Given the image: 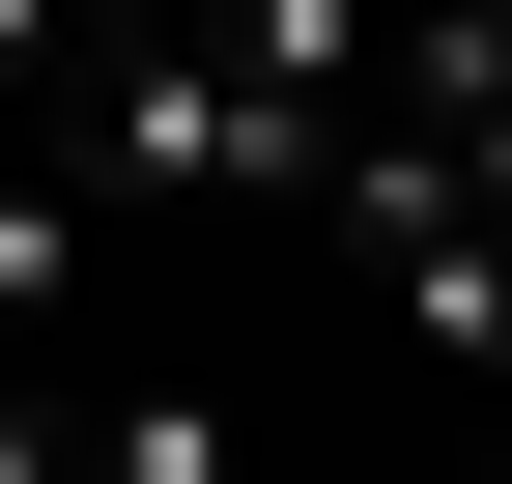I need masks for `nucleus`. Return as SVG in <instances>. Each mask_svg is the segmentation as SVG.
<instances>
[{
  "instance_id": "nucleus-1",
  "label": "nucleus",
  "mask_w": 512,
  "mask_h": 484,
  "mask_svg": "<svg viewBox=\"0 0 512 484\" xmlns=\"http://www.w3.org/2000/svg\"><path fill=\"white\" fill-rule=\"evenodd\" d=\"M57 86H86V143H57V171H86V200H171V228H285V200H313V143H342V114L228 86L200 29H86Z\"/></svg>"
},
{
  "instance_id": "nucleus-2",
  "label": "nucleus",
  "mask_w": 512,
  "mask_h": 484,
  "mask_svg": "<svg viewBox=\"0 0 512 484\" xmlns=\"http://www.w3.org/2000/svg\"><path fill=\"white\" fill-rule=\"evenodd\" d=\"M57 428H86V484H256V428L200 371H114V399H57Z\"/></svg>"
},
{
  "instance_id": "nucleus-3",
  "label": "nucleus",
  "mask_w": 512,
  "mask_h": 484,
  "mask_svg": "<svg viewBox=\"0 0 512 484\" xmlns=\"http://www.w3.org/2000/svg\"><path fill=\"white\" fill-rule=\"evenodd\" d=\"M86 257H114V200H86V171H0V342H29Z\"/></svg>"
},
{
  "instance_id": "nucleus-4",
  "label": "nucleus",
  "mask_w": 512,
  "mask_h": 484,
  "mask_svg": "<svg viewBox=\"0 0 512 484\" xmlns=\"http://www.w3.org/2000/svg\"><path fill=\"white\" fill-rule=\"evenodd\" d=\"M57 57H86V0H0V86H57Z\"/></svg>"
}]
</instances>
